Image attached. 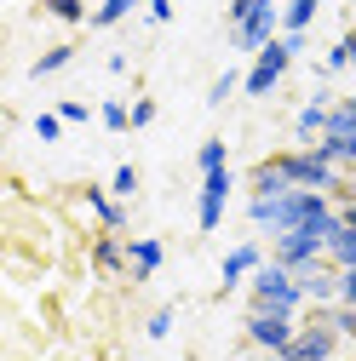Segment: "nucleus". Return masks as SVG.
<instances>
[{"label":"nucleus","instance_id":"f257e3e1","mask_svg":"<svg viewBox=\"0 0 356 361\" xmlns=\"http://www.w3.org/2000/svg\"><path fill=\"white\" fill-rule=\"evenodd\" d=\"M247 310H259V315H304V287H299V276L282 269L276 258H264L259 276L247 281Z\"/></svg>","mask_w":356,"mask_h":361},{"label":"nucleus","instance_id":"f03ea898","mask_svg":"<svg viewBox=\"0 0 356 361\" xmlns=\"http://www.w3.org/2000/svg\"><path fill=\"white\" fill-rule=\"evenodd\" d=\"M304 52V35H276L271 47H264L253 63H247V75H242V92L247 98H271L276 86H282V75L293 69V58Z\"/></svg>","mask_w":356,"mask_h":361},{"label":"nucleus","instance_id":"7ed1b4c3","mask_svg":"<svg viewBox=\"0 0 356 361\" xmlns=\"http://www.w3.org/2000/svg\"><path fill=\"white\" fill-rule=\"evenodd\" d=\"M276 166L287 172V184H293V190H322V195H333V190H339V178H345V172H339L333 161H322L316 149H282Z\"/></svg>","mask_w":356,"mask_h":361},{"label":"nucleus","instance_id":"20e7f679","mask_svg":"<svg viewBox=\"0 0 356 361\" xmlns=\"http://www.w3.org/2000/svg\"><path fill=\"white\" fill-rule=\"evenodd\" d=\"M276 35H282V6H276V0H264V6H253L242 23H230V47L247 52V58H259Z\"/></svg>","mask_w":356,"mask_h":361},{"label":"nucleus","instance_id":"39448f33","mask_svg":"<svg viewBox=\"0 0 356 361\" xmlns=\"http://www.w3.org/2000/svg\"><path fill=\"white\" fill-rule=\"evenodd\" d=\"M230 190H236V172H230V166L201 172V201H196V230H201V235H213L218 224H225V212H230Z\"/></svg>","mask_w":356,"mask_h":361},{"label":"nucleus","instance_id":"423d86ee","mask_svg":"<svg viewBox=\"0 0 356 361\" xmlns=\"http://www.w3.org/2000/svg\"><path fill=\"white\" fill-rule=\"evenodd\" d=\"M271 258L299 276V269H310V264H322V258H328V235H322V230H282L276 247H271Z\"/></svg>","mask_w":356,"mask_h":361},{"label":"nucleus","instance_id":"0eeeda50","mask_svg":"<svg viewBox=\"0 0 356 361\" xmlns=\"http://www.w3.org/2000/svg\"><path fill=\"white\" fill-rule=\"evenodd\" d=\"M299 338V315H259L247 310V344H259L264 355H287Z\"/></svg>","mask_w":356,"mask_h":361},{"label":"nucleus","instance_id":"6e6552de","mask_svg":"<svg viewBox=\"0 0 356 361\" xmlns=\"http://www.w3.org/2000/svg\"><path fill=\"white\" fill-rule=\"evenodd\" d=\"M339 344H345V338L322 322V315H316V310H304L299 338H293V350H287V355H293V361H333V355H339Z\"/></svg>","mask_w":356,"mask_h":361},{"label":"nucleus","instance_id":"1a4fd4ad","mask_svg":"<svg viewBox=\"0 0 356 361\" xmlns=\"http://www.w3.org/2000/svg\"><path fill=\"white\" fill-rule=\"evenodd\" d=\"M259 264H264V247H259V241L230 247V252H225V264H218V293L230 298L242 281H253V276H259Z\"/></svg>","mask_w":356,"mask_h":361},{"label":"nucleus","instance_id":"9d476101","mask_svg":"<svg viewBox=\"0 0 356 361\" xmlns=\"http://www.w3.org/2000/svg\"><path fill=\"white\" fill-rule=\"evenodd\" d=\"M299 287H304V304H339V269L322 258V264L299 269Z\"/></svg>","mask_w":356,"mask_h":361},{"label":"nucleus","instance_id":"9b49d317","mask_svg":"<svg viewBox=\"0 0 356 361\" xmlns=\"http://www.w3.org/2000/svg\"><path fill=\"white\" fill-rule=\"evenodd\" d=\"M93 269H104V276H126V269H132V252H126V241L104 230V235L93 241Z\"/></svg>","mask_w":356,"mask_h":361},{"label":"nucleus","instance_id":"f8f14e48","mask_svg":"<svg viewBox=\"0 0 356 361\" xmlns=\"http://www.w3.org/2000/svg\"><path fill=\"white\" fill-rule=\"evenodd\" d=\"M86 207H93V218L104 224L109 235H121V230H126V201H121V195H109V190H98V184H93V190H86Z\"/></svg>","mask_w":356,"mask_h":361},{"label":"nucleus","instance_id":"ddd939ff","mask_svg":"<svg viewBox=\"0 0 356 361\" xmlns=\"http://www.w3.org/2000/svg\"><path fill=\"white\" fill-rule=\"evenodd\" d=\"M247 190H253V201H271V195H287L293 184H287V172L276 166V155H271V161H259L247 172Z\"/></svg>","mask_w":356,"mask_h":361},{"label":"nucleus","instance_id":"4468645a","mask_svg":"<svg viewBox=\"0 0 356 361\" xmlns=\"http://www.w3.org/2000/svg\"><path fill=\"white\" fill-rule=\"evenodd\" d=\"M328 109H333V104H328V92H316V98H310V104L293 115V132H299L304 144H322V132H328Z\"/></svg>","mask_w":356,"mask_h":361},{"label":"nucleus","instance_id":"2eb2a0df","mask_svg":"<svg viewBox=\"0 0 356 361\" xmlns=\"http://www.w3.org/2000/svg\"><path fill=\"white\" fill-rule=\"evenodd\" d=\"M126 252H132V269H126L132 281H150L155 269L167 264V247H161L155 235H144V241H126Z\"/></svg>","mask_w":356,"mask_h":361},{"label":"nucleus","instance_id":"dca6fc26","mask_svg":"<svg viewBox=\"0 0 356 361\" xmlns=\"http://www.w3.org/2000/svg\"><path fill=\"white\" fill-rule=\"evenodd\" d=\"M322 161H333L339 172H356V132H322V144H310Z\"/></svg>","mask_w":356,"mask_h":361},{"label":"nucleus","instance_id":"f3484780","mask_svg":"<svg viewBox=\"0 0 356 361\" xmlns=\"http://www.w3.org/2000/svg\"><path fill=\"white\" fill-rule=\"evenodd\" d=\"M328 264L339 269V276H345V269H356V230H350L345 218H339V230L328 235Z\"/></svg>","mask_w":356,"mask_h":361},{"label":"nucleus","instance_id":"a211bd4d","mask_svg":"<svg viewBox=\"0 0 356 361\" xmlns=\"http://www.w3.org/2000/svg\"><path fill=\"white\" fill-rule=\"evenodd\" d=\"M322 12V0H287V12H282V35H304L310 23H316Z\"/></svg>","mask_w":356,"mask_h":361},{"label":"nucleus","instance_id":"6ab92c4d","mask_svg":"<svg viewBox=\"0 0 356 361\" xmlns=\"http://www.w3.org/2000/svg\"><path fill=\"white\" fill-rule=\"evenodd\" d=\"M310 310H316L339 338H356V304H310Z\"/></svg>","mask_w":356,"mask_h":361},{"label":"nucleus","instance_id":"aec40b11","mask_svg":"<svg viewBox=\"0 0 356 361\" xmlns=\"http://www.w3.org/2000/svg\"><path fill=\"white\" fill-rule=\"evenodd\" d=\"M69 58H75V47H47V52L35 58V69H29V75H35V80H47V75L69 69Z\"/></svg>","mask_w":356,"mask_h":361},{"label":"nucleus","instance_id":"412c9836","mask_svg":"<svg viewBox=\"0 0 356 361\" xmlns=\"http://www.w3.org/2000/svg\"><path fill=\"white\" fill-rule=\"evenodd\" d=\"M196 166H201V172H213V166H230V144H225V138H207V144L196 149Z\"/></svg>","mask_w":356,"mask_h":361},{"label":"nucleus","instance_id":"4be33fe9","mask_svg":"<svg viewBox=\"0 0 356 361\" xmlns=\"http://www.w3.org/2000/svg\"><path fill=\"white\" fill-rule=\"evenodd\" d=\"M47 18H58V23H86L93 12H86V0H47Z\"/></svg>","mask_w":356,"mask_h":361},{"label":"nucleus","instance_id":"5701e85b","mask_svg":"<svg viewBox=\"0 0 356 361\" xmlns=\"http://www.w3.org/2000/svg\"><path fill=\"white\" fill-rule=\"evenodd\" d=\"M132 6H138V0H104V6L93 12V29H115V23H121Z\"/></svg>","mask_w":356,"mask_h":361},{"label":"nucleus","instance_id":"b1692460","mask_svg":"<svg viewBox=\"0 0 356 361\" xmlns=\"http://www.w3.org/2000/svg\"><path fill=\"white\" fill-rule=\"evenodd\" d=\"M35 138H40V144H58V138H64V115H58V109H40V115H35Z\"/></svg>","mask_w":356,"mask_h":361},{"label":"nucleus","instance_id":"393cba45","mask_svg":"<svg viewBox=\"0 0 356 361\" xmlns=\"http://www.w3.org/2000/svg\"><path fill=\"white\" fill-rule=\"evenodd\" d=\"M236 86H242V75H236V69H225V75L207 86V104H213V109H218V104H230V92H236Z\"/></svg>","mask_w":356,"mask_h":361},{"label":"nucleus","instance_id":"a878e982","mask_svg":"<svg viewBox=\"0 0 356 361\" xmlns=\"http://www.w3.org/2000/svg\"><path fill=\"white\" fill-rule=\"evenodd\" d=\"M98 121H104L109 132H132V104H104Z\"/></svg>","mask_w":356,"mask_h":361},{"label":"nucleus","instance_id":"bb28decb","mask_svg":"<svg viewBox=\"0 0 356 361\" xmlns=\"http://www.w3.org/2000/svg\"><path fill=\"white\" fill-rule=\"evenodd\" d=\"M109 195H138V166H115V178H109Z\"/></svg>","mask_w":356,"mask_h":361},{"label":"nucleus","instance_id":"cd10ccee","mask_svg":"<svg viewBox=\"0 0 356 361\" xmlns=\"http://www.w3.org/2000/svg\"><path fill=\"white\" fill-rule=\"evenodd\" d=\"M339 69H350V52H345V40H333V47H328V58H322V80H328V75H339Z\"/></svg>","mask_w":356,"mask_h":361},{"label":"nucleus","instance_id":"c85d7f7f","mask_svg":"<svg viewBox=\"0 0 356 361\" xmlns=\"http://www.w3.org/2000/svg\"><path fill=\"white\" fill-rule=\"evenodd\" d=\"M58 115H64V126H81V121H93V109H86L81 98H64V104H58Z\"/></svg>","mask_w":356,"mask_h":361},{"label":"nucleus","instance_id":"c756f323","mask_svg":"<svg viewBox=\"0 0 356 361\" xmlns=\"http://www.w3.org/2000/svg\"><path fill=\"white\" fill-rule=\"evenodd\" d=\"M144 333H150V338H167V333H172V304H161V310L150 315V327H144Z\"/></svg>","mask_w":356,"mask_h":361},{"label":"nucleus","instance_id":"7c9ffc66","mask_svg":"<svg viewBox=\"0 0 356 361\" xmlns=\"http://www.w3.org/2000/svg\"><path fill=\"white\" fill-rule=\"evenodd\" d=\"M144 18L150 23H172V0H144Z\"/></svg>","mask_w":356,"mask_h":361},{"label":"nucleus","instance_id":"2f4dec72","mask_svg":"<svg viewBox=\"0 0 356 361\" xmlns=\"http://www.w3.org/2000/svg\"><path fill=\"white\" fill-rule=\"evenodd\" d=\"M150 121H155V98H138V104H132V126H138V132H144Z\"/></svg>","mask_w":356,"mask_h":361},{"label":"nucleus","instance_id":"473e14b6","mask_svg":"<svg viewBox=\"0 0 356 361\" xmlns=\"http://www.w3.org/2000/svg\"><path fill=\"white\" fill-rule=\"evenodd\" d=\"M339 304H356V269H345V276H339Z\"/></svg>","mask_w":356,"mask_h":361},{"label":"nucleus","instance_id":"72a5a7b5","mask_svg":"<svg viewBox=\"0 0 356 361\" xmlns=\"http://www.w3.org/2000/svg\"><path fill=\"white\" fill-rule=\"evenodd\" d=\"M253 6H264V0H230V23H242V18L253 12Z\"/></svg>","mask_w":356,"mask_h":361},{"label":"nucleus","instance_id":"f704fd0d","mask_svg":"<svg viewBox=\"0 0 356 361\" xmlns=\"http://www.w3.org/2000/svg\"><path fill=\"white\" fill-rule=\"evenodd\" d=\"M339 40H345V52H350V63H356V29H345Z\"/></svg>","mask_w":356,"mask_h":361},{"label":"nucleus","instance_id":"c9c22d12","mask_svg":"<svg viewBox=\"0 0 356 361\" xmlns=\"http://www.w3.org/2000/svg\"><path fill=\"white\" fill-rule=\"evenodd\" d=\"M339 218H345V224H350V230H356V207H339Z\"/></svg>","mask_w":356,"mask_h":361}]
</instances>
